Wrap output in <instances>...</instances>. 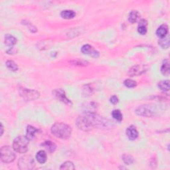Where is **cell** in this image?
I'll list each match as a JSON object with an SVG mask.
<instances>
[{
    "label": "cell",
    "mask_w": 170,
    "mask_h": 170,
    "mask_svg": "<svg viewBox=\"0 0 170 170\" xmlns=\"http://www.w3.org/2000/svg\"><path fill=\"white\" fill-rule=\"evenodd\" d=\"M124 84L128 88H134L136 87V82L131 79H126L124 82Z\"/></svg>",
    "instance_id": "27"
},
{
    "label": "cell",
    "mask_w": 170,
    "mask_h": 170,
    "mask_svg": "<svg viewBox=\"0 0 170 170\" xmlns=\"http://www.w3.org/2000/svg\"><path fill=\"white\" fill-rule=\"evenodd\" d=\"M76 15V13L73 10H63L61 13V16L64 19H73Z\"/></svg>",
    "instance_id": "15"
},
{
    "label": "cell",
    "mask_w": 170,
    "mask_h": 170,
    "mask_svg": "<svg viewBox=\"0 0 170 170\" xmlns=\"http://www.w3.org/2000/svg\"><path fill=\"white\" fill-rule=\"evenodd\" d=\"M19 168L22 170H29L35 167L34 159L30 156H24L19 158L18 161Z\"/></svg>",
    "instance_id": "4"
},
{
    "label": "cell",
    "mask_w": 170,
    "mask_h": 170,
    "mask_svg": "<svg viewBox=\"0 0 170 170\" xmlns=\"http://www.w3.org/2000/svg\"><path fill=\"white\" fill-rule=\"evenodd\" d=\"M168 33V27L166 25H162L156 31V35L160 39L165 37Z\"/></svg>",
    "instance_id": "11"
},
{
    "label": "cell",
    "mask_w": 170,
    "mask_h": 170,
    "mask_svg": "<svg viewBox=\"0 0 170 170\" xmlns=\"http://www.w3.org/2000/svg\"><path fill=\"white\" fill-rule=\"evenodd\" d=\"M53 95L55 96V98L60 100L61 102L65 103V104H68V105H71V102L70 100H68L67 99V97L66 96V94H65V91L61 90V89H57L53 90Z\"/></svg>",
    "instance_id": "8"
},
{
    "label": "cell",
    "mask_w": 170,
    "mask_h": 170,
    "mask_svg": "<svg viewBox=\"0 0 170 170\" xmlns=\"http://www.w3.org/2000/svg\"><path fill=\"white\" fill-rule=\"evenodd\" d=\"M29 139L27 136H19L17 137L13 143V148L14 151L20 153H24L27 152Z\"/></svg>",
    "instance_id": "2"
},
{
    "label": "cell",
    "mask_w": 170,
    "mask_h": 170,
    "mask_svg": "<svg viewBox=\"0 0 170 170\" xmlns=\"http://www.w3.org/2000/svg\"><path fill=\"white\" fill-rule=\"evenodd\" d=\"M158 87L163 92H168L169 90V80L160 81L158 83Z\"/></svg>",
    "instance_id": "19"
},
{
    "label": "cell",
    "mask_w": 170,
    "mask_h": 170,
    "mask_svg": "<svg viewBox=\"0 0 170 170\" xmlns=\"http://www.w3.org/2000/svg\"><path fill=\"white\" fill-rule=\"evenodd\" d=\"M147 25H148V23H147L146 20H145V19H142V20H140L138 27V32L140 34L145 35L147 31H148Z\"/></svg>",
    "instance_id": "12"
},
{
    "label": "cell",
    "mask_w": 170,
    "mask_h": 170,
    "mask_svg": "<svg viewBox=\"0 0 170 170\" xmlns=\"http://www.w3.org/2000/svg\"><path fill=\"white\" fill-rule=\"evenodd\" d=\"M161 72L163 75H168L169 74V63L168 59L163 61L161 67Z\"/></svg>",
    "instance_id": "21"
},
{
    "label": "cell",
    "mask_w": 170,
    "mask_h": 170,
    "mask_svg": "<svg viewBox=\"0 0 170 170\" xmlns=\"http://www.w3.org/2000/svg\"><path fill=\"white\" fill-rule=\"evenodd\" d=\"M36 158H37V161L40 163H44L47 161V154L43 150H41L37 152V155H36Z\"/></svg>",
    "instance_id": "17"
},
{
    "label": "cell",
    "mask_w": 170,
    "mask_h": 170,
    "mask_svg": "<svg viewBox=\"0 0 170 170\" xmlns=\"http://www.w3.org/2000/svg\"><path fill=\"white\" fill-rule=\"evenodd\" d=\"M139 15H140L138 11H136V10L131 11L128 16L129 21L131 23V24H134V23L138 21V19L140 17Z\"/></svg>",
    "instance_id": "20"
},
{
    "label": "cell",
    "mask_w": 170,
    "mask_h": 170,
    "mask_svg": "<svg viewBox=\"0 0 170 170\" xmlns=\"http://www.w3.org/2000/svg\"><path fill=\"white\" fill-rule=\"evenodd\" d=\"M1 159L3 162L9 163L15 159V154L13 150L9 146H3L1 148Z\"/></svg>",
    "instance_id": "3"
},
{
    "label": "cell",
    "mask_w": 170,
    "mask_h": 170,
    "mask_svg": "<svg viewBox=\"0 0 170 170\" xmlns=\"http://www.w3.org/2000/svg\"><path fill=\"white\" fill-rule=\"evenodd\" d=\"M19 93H20L21 96L27 101H31L35 99H37L40 96L39 93L35 90H29L21 88L19 90Z\"/></svg>",
    "instance_id": "6"
},
{
    "label": "cell",
    "mask_w": 170,
    "mask_h": 170,
    "mask_svg": "<svg viewBox=\"0 0 170 170\" xmlns=\"http://www.w3.org/2000/svg\"><path fill=\"white\" fill-rule=\"evenodd\" d=\"M42 146L46 149L49 152L52 153L55 152V150H56L57 146L55 144V143L52 142L51 141H46L42 143Z\"/></svg>",
    "instance_id": "16"
},
{
    "label": "cell",
    "mask_w": 170,
    "mask_h": 170,
    "mask_svg": "<svg viewBox=\"0 0 170 170\" xmlns=\"http://www.w3.org/2000/svg\"><path fill=\"white\" fill-rule=\"evenodd\" d=\"M122 159H123L124 162L127 165L132 164V163H133L134 162V158H132V157L129 154H126V153H125V154H124L122 156Z\"/></svg>",
    "instance_id": "25"
},
{
    "label": "cell",
    "mask_w": 170,
    "mask_h": 170,
    "mask_svg": "<svg viewBox=\"0 0 170 170\" xmlns=\"http://www.w3.org/2000/svg\"><path fill=\"white\" fill-rule=\"evenodd\" d=\"M148 69V67L146 65H137L130 68L128 71V74L131 77L138 76V75H141L142 74L144 73Z\"/></svg>",
    "instance_id": "7"
},
{
    "label": "cell",
    "mask_w": 170,
    "mask_h": 170,
    "mask_svg": "<svg viewBox=\"0 0 170 170\" xmlns=\"http://www.w3.org/2000/svg\"><path fill=\"white\" fill-rule=\"evenodd\" d=\"M159 45L161 46L163 49H168L169 47L170 42H169V38L168 36H166L165 37L162 38L159 41Z\"/></svg>",
    "instance_id": "22"
},
{
    "label": "cell",
    "mask_w": 170,
    "mask_h": 170,
    "mask_svg": "<svg viewBox=\"0 0 170 170\" xmlns=\"http://www.w3.org/2000/svg\"><path fill=\"white\" fill-rule=\"evenodd\" d=\"M6 66L9 68V70H11L12 71H16L18 69L17 65H16L14 61L9 60L6 62Z\"/></svg>",
    "instance_id": "24"
},
{
    "label": "cell",
    "mask_w": 170,
    "mask_h": 170,
    "mask_svg": "<svg viewBox=\"0 0 170 170\" xmlns=\"http://www.w3.org/2000/svg\"><path fill=\"white\" fill-rule=\"evenodd\" d=\"M82 53L86 55H90L94 58H98L99 57V53L95 49H94L93 47L89 45H85L81 48Z\"/></svg>",
    "instance_id": "9"
},
{
    "label": "cell",
    "mask_w": 170,
    "mask_h": 170,
    "mask_svg": "<svg viewBox=\"0 0 170 170\" xmlns=\"http://www.w3.org/2000/svg\"><path fill=\"white\" fill-rule=\"evenodd\" d=\"M96 104L95 102H90L83 106L84 109V112H94V111L96 110Z\"/></svg>",
    "instance_id": "18"
},
{
    "label": "cell",
    "mask_w": 170,
    "mask_h": 170,
    "mask_svg": "<svg viewBox=\"0 0 170 170\" xmlns=\"http://www.w3.org/2000/svg\"><path fill=\"white\" fill-rule=\"evenodd\" d=\"M136 113L137 115L143 117H151L154 115L155 110L153 107L148 104L141 105L137 108L136 110Z\"/></svg>",
    "instance_id": "5"
},
{
    "label": "cell",
    "mask_w": 170,
    "mask_h": 170,
    "mask_svg": "<svg viewBox=\"0 0 170 170\" xmlns=\"http://www.w3.org/2000/svg\"><path fill=\"white\" fill-rule=\"evenodd\" d=\"M112 116L116 120L118 121V122H121L123 119V116L122 114L121 113L119 110H114L112 111Z\"/></svg>",
    "instance_id": "23"
},
{
    "label": "cell",
    "mask_w": 170,
    "mask_h": 170,
    "mask_svg": "<svg viewBox=\"0 0 170 170\" xmlns=\"http://www.w3.org/2000/svg\"><path fill=\"white\" fill-rule=\"evenodd\" d=\"M1 129H2V132H1V136H2L3 133H4V127H3L2 124H1Z\"/></svg>",
    "instance_id": "30"
},
{
    "label": "cell",
    "mask_w": 170,
    "mask_h": 170,
    "mask_svg": "<svg viewBox=\"0 0 170 170\" xmlns=\"http://www.w3.org/2000/svg\"><path fill=\"white\" fill-rule=\"evenodd\" d=\"M126 135L130 140H135L138 137V132L135 126H130L126 130Z\"/></svg>",
    "instance_id": "10"
},
{
    "label": "cell",
    "mask_w": 170,
    "mask_h": 170,
    "mask_svg": "<svg viewBox=\"0 0 170 170\" xmlns=\"http://www.w3.org/2000/svg\"><path fill=\"white\" fill-rule=\"evenodd\" d=\"M110 102L113 104H116L118 102V98L115 95H114L112 96V97L110 98Z\"/></svg>",
    "instance_id": "29"
},
{
    "label": "cell",
    "mask_w": 170,
    "mask_h": 170,
    "mask_svg": "<svg viewBox=\"0 0 170 170\" xmlns=\"http://www.w3.org/2000/svg\"><path fill=\"white\" fill-rule=\"evenodd\" d=\"M17 43V39L11 35H6L5 37V44L9 47H12Z\"/></svg>",
    "instance_id": "13"
},
{
    "label": "cell",
    "mask_w": 170,
    "mask_h": 170,
    "mask_svg": "<svg viewBox=\"0 0 170 170\" xmlns=\"http://www.w3.org/2000/svg\"><path fill=\"white\" fill-rule=\"evenodd\" d=\"M51 132L54 136L61 139H67L72 133L71 126L65 123H55L51 128Z\"/></svg>",
    "instance_id": "1"
},
{
    "label": "cell",
    "mask_w": 170,
    "mask_h": 170,
    "mask_svg": "<svg viewBox=\"0 0 170 170\" xmlns=\"http://www.w3.org/2000/svg\"><path fill=\"white\" fill-rule=\"evenodd\" d=\"M85 88V89L83 90V92L85 93L84 94H86V95H90V94H91V93H92L93 92V89L91 88L90 86H86V87H84Z\"/></svg>",
    "instance_id": "28"
},
{
    "label": "cell",
    "mask_w": 170,
    "mask_h": 170,
    "mask_svg": "<svg viewBox=\"0 0 170 170\" xmlns=\"http://www.w3.org/2000/svg\"><path fill=\"white\" fill-rule=\"evenodd\" d=\"M61 169H74L75 167L71 162H66L61 165Z\"/></svg>",
    "instance_id": "26"
},
{
    "label": "cell",
    "mask_w": 170,
    "mask_h": 170,
    "mask_svg": "<svg viewBox=\"0 0 170 170\" xmlns=\"http://www.w3.org/2000/svg\"><path fill=\"white\" fill-rule=\"evenodd\" d=\"M37 132V129H36L35 127L31 126H28L27 128V134L26 136L29 140H32L35 138V134Z\"/></svg>",
    "instance_id": "14"
}]
</instances>
